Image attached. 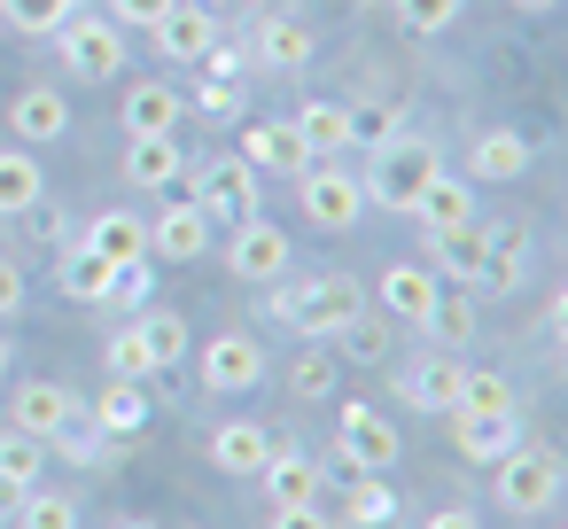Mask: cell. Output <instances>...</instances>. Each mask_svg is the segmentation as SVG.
<instances>
[{"mask_svg": "<svg viewBox=\"0 0 568 529\" xmlns=\"http://www.w3.org/2000/svg\"><path fill=\"white\" fill-rule=\"evenodd\" d=\"M195 110H203V118H234V110H242V79H203V87H195Z\"/></svg>", "mask_w": 568, "mask_h": 529, "instance_id": "bcb514c9", "label": "cell"}, {"mask_svg": "<svg viewBox=\"0 0 568 529\" xmlns=\"http://www.w3.org/2000/svg\"><path fill=\"white\" fill-rule=\"evenodd\" d=\"M110 374H125V382H149V374H156L141 327H118V335H110Z\"/></svg>", "mask_w": 568, "mask_h": 529, "instance_id": "ee69618b", "label": "cell"}, {"mask_svg": "<svg viewBox=\"0 0 568 529\" xmlns=\"http://www.w3.org/2000/svg\"><path fill=\"white\" fill-rule=\"evenodd\" d=\"M288 125H296V141L312 149V164H320V156H343V149H351V102H304V110H296Z\"/></svg>", "mask_w": 568, "mask_h": 529, "instance_id": "4316f807", "label": "cell"}, {"mask_svg": "<svg viewBox=\"0 0 568 529\" xmlns=\"http://www.w3.org/2000/svg\"><path fill=\"white\" fill-rule=\"evenodd\" d=\"M296 195H304V218L327 226V234H351V226L366 218V187H358V172H343L335 156H320V164L296 180Z\"/></svg>", "mask_w": 568, "mask_h": 529, "instance_id": "5b68a950", "label": "cell"}, {"mask_svg": "<svg viewBox=\"0 0 568 529\" xmlns=\"http://www.w3.org/2000/svg\"><path fill=\"white\" fill-rule=\"evenodd\" d=\"M242 164L257 180H304L312 172V149L296 141V125H250L242 133Z\"/></svg>", "mask_w": 568, "mask_h": 529, "instance_id": "4fadbf2b", "label": "cell"}, {"mask_svg": "<svg viewBox=\"0 0 568 529\" xmlns=\"http://www.w3.org/2000/svg\"><path fill=\"white\" fill-rule=\"evenodd\" d=\"M17 529H79V498L71 490H24V506H17Z\"/></svg>", "mask_w": 568, "mask_h": 529, "instance_id": "d590c367", "label": "cell"}, {"mask_svg": "<svg viewBox=\"0 0 568 529\" xmlns=\"http://www.w3.org/2000/svg\"><path fill=\"white\" fill-rule=\"evenodd\" d=\"M55 48H63V63L87 79V87H110L118 71H125V32L110 24V17H71V24H55Z\"/></svg>", "mask_w": 568, "mask_h": 529, "instance_id": "277c9868", "label": "cell"}, {"mask_svg": "<svg viewBox=\"0 0 568 529\" xmlns=\"http://www.w3.org/2000/svg\"><path fill=\"white\" fill-rule=\"evenodd\" d=\"M0 475L32 490V482L48 475V444H40V436H24V428H0Z\"/></svg>", "mask_w": 568, "mask_h": 529, "instance_id": "8d00e7d4", "label": "cell"}, {"mask_svg": "<svg viewBox=\"0 0 568 529\" xmlns=\"http://www.w3.org/2000/svg\"><path fill=\"white\" fill-rule=\"evenodd\" d=\"M226 265H234V281H250V288H273L281 273H288V234L257 211V218H242L234 234H226Z\"/></svg>", "mask_w": 568, "mask_h": 529, "instance_id": "52a82bcc", "label": "cell"}, {"mask_svg": "<svg viewBox=\"0 0 568 529\" xmlns=\"http://www.w3.org/2000/svg\"><path fill=\"white\" fill-rule=\"evenodd\" d=\"M405 218H420V234H452V226H467L475 218V187L467 180H452V172H436L420 195H413V211Z\"/></svg>", "mask_w": 568, "mask_h": 529, "instance_id": "ffe728a7", "label": "cell"}, {"mask_svg": "<svg viewBox=\"0 0 568 529\" xmlns=\"http://www.w3.org/2000/svg\"><path fill=\"white\" fill-rule=\"evenodd\" d=\"M164 9H172V0H110V24L118 32H156Z\"/></svg>", "mask_w": 568, "mask_h": 529, "instance_id": "f6af8a7d", "label": "cell"}, {"mask_svg": "<svg viewBox=\"0 0 568 529\" xmlns=\"http://www.w3.org/2000/svg\"><path fill=\"white\" fill-rule=\"evenodd\" d=\"M180 164H187L180 133H141V141H125V180H133V187H172Z\"/></svg>", "mask_w": 568, "mask_h": 529, "instance_id": "d4e9b609", "label": "cell"}, {"mask_svg": "<svg viewBox=\"0 0 568 529\" xmlns=\"http://www.w3.org/2000/svg\"><path fill=\"white\" fill-rule=\"evenodd\" d=\"M149 40H156V55H172V63H203V55L219 48V24H211L203 9H187V0H172Z\"/></svg>", "mask_w": 568, "mask_h": 529, "instance_id": "e0dca14e", "label": "cell"}, {"mask_svg": "<svg viewBox=\"0 0 568 529\" xmlns=\"http://www.w3.org/2000/svg\"><path fill=\"white\" fill-rule=\"evenodd\" d=\"M195 211L211 226H242L257 218V172L242 156H219V164H195Z\"/></svg>", "mask_w": 568, "mask_h": 529, "instance_id": "8992f818", "label": "cell"}, {"mask_svg": "<svg viewBox=\"0 0 568 529\" xmlns=\"http://www.w3.org/2000/svg\"><path fill=\"white\" fill-rule=\"evenodd\" d=\"M211 250V218L195 203H172L164 218H149V257H172V265H195Z\"/></svg>", "mask_w": 568, "mask_h": 529, "instance_id": "ac0fdd59", "label": "cell"}, {"mask_svg": "<svg viewBox=\"0 0 568 529\" xmlns=\"http://www.w3.org/2000/svg\"><path fill=\"white\" fill-rule=\"evenodd\" d=\"M48 451H63L71 467H94V459H110V451H118V436H102V428H94V413H87V405H71V413H63V428L48 436Z\"/></svg>", "mask_w": 568, "mask_h": 529, "instance_id": "1f68e13d", "label": "cell"}, {"mask_svg": "<svg viewBox=\"0 0 568 529\" xmlns=\"http://www.w3.org/2000/svg\"><path fill=\"white\" fill-rule=\"evenodd\" d=\"M118 529H156V521H118Z\"/></svg>", "mask_w": 568, "mask_h": 529, "instance_id": "db71d44e", "label": "cell"}, {"mask_svg": "<svg viewBox=\"0 0 568 529\" xmlns=\"http://www.w3.org/2000/svg\"><path fill=\"white\" fill-rule=\"evenodd\" d=\"M149 296H156V281H149V257H141V265H118V273H110V296H102V304L149 312Z\"/></svg>", "mask_w": 568, "mask_h": 529, "instance_id": "7bdbcfd3", "label": "cell"}, {"mask_svg": "<svg viewBox=\"0 0 568 529\" xmlns=\"http://www.w3.org/2000/svg\"><path fill=\"white\" fill-rule=\"evenodd\" d=\"M452 413H521V405H514V382H506V374H490V366H467V374H459V397H452Z\"/></svg>", "mask_w": 568, "mask_h": 529, "instance_id": "e575fe53", "label": "cell"}, {"mask_svg": "<svg viewBox=\"0 0 568 529\" xmlns=\"http://www.w3.org/2000/svg\"><path fill=\"white\" fill-rule=\"evenodd\" d=\"M444 420H452L459 459H475V467H498L521 444V413H444Z\"/></svg>", "mask_w": 568, "mask_h": 529, "instance_id": "9a60e30c", "label": "cell"}, {"mask_svg": "<svg viewBox=\"0 0 568 529\" xmlns=\"http://www.w3.org/2000/svg\"><path fill=\"white\" fill-rule=\"evenodd\" d=\"M335 444L358 475H389L397 467V420H382L374 405H343L335 413Z\"/></svg>", "mask_w": 568, "mask_h": 529, "instance_id": "9c48e42d", "label": "cell"}, {"mask_svg": "<svg viewBox=\"0 0 568 529\" xmlns=\"http://www.w3.org/2000/svg\"><path fill=\"white\" fill-rule=\"evenodd\" d=\"M428 529H483V521H475L467 506H436V513H428Z\"/></svg>", "mask_w": 568, "mask_h": 529, "instance_id": "681fc988", "label": "cell"}, {"mask_svg": "<svg viewBox=\"0 0 568 529\" xmlns=\"http://www.w3.org/2000/svg\"><path fill=\"white\" fill-rule=\"evenodd\" d=\"M9 133H17V149H55V141L71 133V94H63V87H17Z\"/></svg>", "mask_w": 568, "mask_h": 529, "instance_id": "30bf717a", "label": "cell"}, {"mask_svg": "<svg viewBox=\"0 0 568 529\" xmlns=\"http://www.w3.org/2000/svg\"><path fill=\"white\" fill-rule=\"evenodd\" d=\"M265 498L273 506H320V459H304V451H281L273 444V459H265Z\"/></svg>", "mask_w": 568, "mask_h": 529, "instance_id": "484cf974", "label": "cell"}, {"mask_svg": "<svg viewBox=\"0 0 568 529\" xmlns=\"http://www.w3.org/2000/svg\"><path fill=\"white\" fill-rule=\"evenodd\" d=\"M459 9H467V0H397V24H405L413 40H436V32L459 24Z\"/></svg>", "mask_w": 568, "mask_h": 529, "instance_id": "ab89813d", "label": "cell"}, {"mask_svg": "<svg viewBox=\"0 0 568 529\" xmlns=\"http://www.w3.org/2000/svg\"><path fill=\"white\" fill-rule=\"evenodd\" d=\"M17 506H24V482H9V475H0V521H17Z\"/></svg>", "mask_w": 568, "mask_h": 529, "instance_id": "f907efd6", "label": "cell"}, {"mask_svg": "<svg viewBox=\"0 0 568 529\" xmlns=\"http://www.w3.org/2000/svg\"><path fill=\"white\" fill-rule=\"evenodd\" d=\"M273 296V319L288 327V335H304V343H335L358 312H366V288L351 281V273H320V281H273L265 288Z\"/></svg>", "mask_w": 568, "mask_h": 529, "instance_id": "6da1fadb", "label": "cell"}, {"mask_svg": "<svg viewBox=\"0 0 568 529\" xmlns=\"http://www.w3.org/2000/svg\"><path fill=\"white\" fill-rule=\"evenodd\" d=\"M48 203V172L32 149H0V218H32Z\"/></svg>", "mask_w": 568, "mask_h": 529, "instance_id": "44dd1931", "label": "cell"}, {"mask_svg": "<svg viewBox=\"0 0 568 529\" xmlns=\"http://www.w3.org/2000/svg\"><path fill=\"white\" fill-rule=\"evenodd\" d=\"M467 172H475L483 187H506V180H521V172H529V141L498 125V133H483V141L467 149Z\"/></svg>", "mask_w": 568, "mask_h": 529, "instance_id": "83f0119b", "label": "cell"}, {"mask_svg": "<svg viewBox=\"0 0 568 529\" xmlns=\"http://www.w3.org/2000/svg\"><path fill=\"white\" fill-rule=\"evenodd\" d=\"M397 133H405V118H397V110H351V149H366V156H374V149H382V141H397Z\"/></svg>", "mask_w": 568, "mask_h": 529, "instance_id": "b9f144b4", "label": "cell"}, {"mask_svg": "<svg viewBox=\"0 0 568 529\" xmlns=\"http://www.w3.org/2000/svg\"><path fill=\"white\" fill-rule=\"evenodd\" d=\"M87 413H94V428H102V436H118V444H133V436H141V428L156 420L149 389H141V382H125V374H110V389H102V397H94Z\"/></svg>", "mask_w": 568, "mask_h": 529, "instance_id": "d6986e66", "label": "cell"}, {"mask_svg": "<svg viewBox=\"0 0 568 529\" xmlns=\"http://www.w3.org/2000/svg\"><path fill=\"white\" fill-rule=\"evenodd\" d=\"M79 242H94L110 265H141V257H149V226H141V211H102Z\"/></svg>", "mask_w": 568, "mask_h": 529, "instance_id": "f546056e", "label": "cell"}, {"mask_svg": "<svg viewBox=\"0 0 568 529\" xmlns=\"http://www.w3.org/2000/svg\"><path fill=\"white\" fill-rule=\"evenodd\" d=\"M17 312H24V273L0 265V319H17Z\"/></svg>", "mask_w": 568, "mask_h": 529, "instance_id": "c3c4849f", "label": "cell"}, {"mask_svg": "<svg viewBox=\"0 0 568 529\" xmlns=\"http://www.w3.org/2000/svg\"><path fill=\"white\" fill-rule=\"evenodd\" d=\"M180 118H187V102H180V87H164V79H141V87L125 94V141H141V133H180Z\"/></svg>", "mask_w": 568, "mask_h": 529, "instance_id": "603a6c76", "label": "cell"}, {"mask_svg": "<svg viewBox=\"0 0 568 529\" xmlns=\"http://www.w3.org/2000/svg\"><path fill=\"white\" fill-rule=\"evenodd\" d=\"M436 288H444V281H436L428 265H389V273L374 281V304H382L397 327H420V319H428V304H436Z\"/></svg>", "mask_w": 568, "mask_h": 529, "instance_id": "2e32d148", "label": "cell"}, {"mask_svg": "<svg viewBox=\"0 0 568 529\" xmlns=\"http://www.w3.org/2000/svg\"><path fill=\"white\" fill-rule=\"evenodd\" d=\"M521 265H529V242H521L514 226H490V257H483V288H514V281H521Z\"/></svg>", "mask_w": 568, "mask_h": 529, "instance_id": "74e56055", "label": "cell"}, {"mask_svg": "<svg viewBox=\"0 0 568 529\" xmlns=\"http://www.w3.org/2000/svg\"><path fill=\"white\" fill-rule=\"evenodd\" d=\"M110 273H118V265H110L94 242H63V296H71V304H102V296H110Z\"/></svg>", "mask_w": 568, "mask_h": 529, "instance_id": "4dcf8cb0", "label": "cell"}, {"mask_svg": "<svg viewBox=\"0 0 568 529\" xmlns=\"http://www.w3.org/2000/svg\"><path fill=\"white\" fill-rule=\"evenodd\" d=\"M9 366H17V343H9V335H0V389H9Z\"/></svg>", "mask_w": 568, "mask_h": 529, "instance_id": "816d5d0a", "label": "cell"}, {"mask_svg": "<svg viewBox=\"0 0 568 529\" xmlns=\"http://www.w3.org/2000/svg\"><path fill=\"white\" fill-rule=\"evenodd\" d=\"M490 498L514 513V521H529V513H552V498H560V459L545 451V444H514L498 467H490Z\"/></svg>", "mask_w": 568, "mask_h": 529, "instance_id": "3957f363", "label": "cell"}, {"mask_svg": "<svg viewBox=\"0 0 568 529\" xmlns=\"http://www.w3.org/2000/svg\"><path fill=\"white\" fill-rule=\"evenodd\" d=\"M436 172H444V149H436L428 133H397V141H382L374 164L358 172L366 211H413V195H420Z\"/></svg>", "mask_w": 568, "mask_h": 529, "instance_id": "7a4b0ae2", "label": "cell"}, {"mask_svg": "<svg viewBox=\"0 0 568 529\" xmlns=\"http://www.w3.org/2000/svg\"><path fill=\"white\" fill-rule=\"evenodd\" d=\"M459 374H467V358H459V350H428V358H413V366H405V382H397V389H405V405H413V413H436V420H444V413H452V397H459Z\"/></svg>", "mask_w": 568, "mask_h": 529, "instance_id": "5bb4252c", "label": "cell"}, {"mask_svg": "<svg viewBox=\"0 0 568 529\" xmlns=\"http://www.w3.org/2000/svg\"><path fill=\"white\" fill-rule=\"evenodd\" d=\"M265 529H335V521H327L320 506H273V521H265Z\"/></svg>", "mask_w": 568, "mask_h": 529, "instance_id": "7dc6e473", "label": "cell"}, {"mask_svg": "<svg viewBox=\"0 0 568 529\" xmlns=\"http://www.w3.org/2000/svg\"><path fill=\"white\" fill-rule=\"evenodd\" d=\"M420 335H428L436 350H467V343H475V296L444 281L436 304H428V319H420Z\"/></svg>", "mask_w": 568, "mask_h": 529, "instance_id": "f1b7e54d", "label": "cell"}, {"mask_svg": "<svg viewBox=\"0 0 568 529\" xmlns=\"http://www.w3.org/2000/svg\"><path fill=\"white\" fill-rule=\"evenodd\" d=\"M133 327H141V343H149V366H156V374H164V366H180V358H187V343H195L180 312H133Z\"/></svg>", "mask_w": 568, "mask_h": 529, "instance_id": "d6a6232c", "label": "cell"}, {"mask_svg": "<svg viewBox=\"0 0 568 529\" xmlns=\"http://www.w3.org/2000/svg\"><path fill=\"white\" fill-rule=\"evenodd\" d=\"M514 9H529V17H545V9H560V0H514Z\"/></svg>", "mask_w": 568, "mask_h": 529, "instance_id": "f5cc1de1", "label": "cell"}, {"mask_svg": "<svg viewBox=\"0 0 568 529\" xmlns=\"http://www.w3.org/2000/svg\"><path fill=\"white\" fill-rule=\"evenodd\" d=\"M483 257H490V226L467 218L452 234H428V273L452 281V288H483Z\"/></svg>", "mask_w": 568, "mask_h": 529, "instance_id": "8fae6325", "label": "cell"}, {"mask_svg": "<svg viewBox=\"0 0 568 529\" xmlns=\"http://www.w3.org/2000/svg\"><path fill=\"white\" fill-rule=\"evenodd\" d=\"M312 55H320V32L304 17H265L257 24V63L265 71H304Z\"/></svg>", "mask_w": 568, "mask_h": 529, "instance_id": "7402d4cb", "label": "cell"}, {"mask_svg": "<svg viewBox=\"0 0 568 529\" xmlns=\"http://www.w3.org/2000/svg\"><path fill=\"white\" fill-rule=\"evenodd\" d=\"M382 521H397V490H389V482H358L343 529H382Z\"/></svg>", "mask_w": 568, "mask_h": 529, "instance_id": "60d3db41", "label": "cell"}, {"mask_svg": "<svg viewBox=\"0 0 568 529\" xmlns=\"http://www.w3.org/2000/svg\"><path fill=\"white\" fill-rule=\"evenodd\" d=\"M265 459H273L265 420H219V428H211V467H219L226 482H257Z\"/></svg>", "mask_w": 568, "mask_h": 529, "instance_id": "7c38bea8", "label": "cell"}, {"mask_svg": "<svg viewBox=\"0 0 568 529\" xmlns=\"http://www.w3.org/2000/svg\"><path fill=\"white\" fill-rule=\"evenodd\" d=\"M265 382V343L257 335H211L203 343V389H219V397H250Z\"/></svg>", "mask_w": 568, "mask_h": 529, "instance_id": "ba28073f", "label": "cell"}, {"mask_svg": "<svg viewBox=\"0 0 568 529\" xmlns=\"http://www.w3.org/2000/svg\"><path fill=\"white\" fill-rule=\"evenodd\" d=\"M0 17H9L17 32L55 40V24H71V17H79V0H0Z\"/></svg>", "mask_w": 568, "mask_h": 529, "instance_id": "f35d334b", "label": "cell"}, {"mask_svg": "<svg viewBox=\"0 0 568 529\" xmlns=\"http://www.w3.org/2000/svg\"><path fill=\"white\" fill-rule=\"evenodd\" d=\"M335 374H343L335 343H304V358L288 366V389H296L304 405H320V397H335Z\"/></svg>", "mask_w": 568, "mask_h": 529, "instance_id": "836d02e7", "label": "cell"}, {"mask_svg": "<svg viewBox=\"0 0 568 529\" xmlns=\"http://www.w3.org/2000/svg\"><path fill=\"white\" fill-rule=\"evenodd\" d=\"M79 397L63 389V382H17V405H9V428H24V436H55L63 428V413H71Z\"/></svg>", "mask_w": 568, "mask_h": 529, "instance_id": "cb8c5ba5", "label": "cell"}]
</instances>
